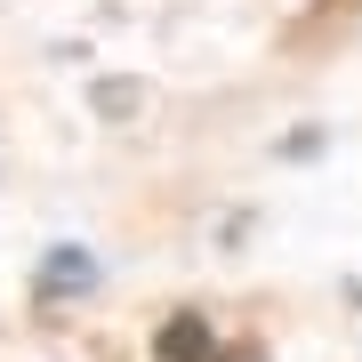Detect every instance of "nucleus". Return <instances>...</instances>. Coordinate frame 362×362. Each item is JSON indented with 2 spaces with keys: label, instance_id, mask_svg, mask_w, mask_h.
<instances>
[{
  "label": "nucleus",
  "instance_id": "obj_1",
  "mask_svg": "<svg viewBox=\"0 0 362 362\" xmlns=\"http://www.w3.org/2000/svg\"><path fill=\"white\" fill-rule=\"evenodd\" d=\"M81 290H97V258L89 250H49V266H40V306H65Z\"/></svg>",
  "mask_w": 362,
  "mask_h": 362
},
{
  "label": "nucleus",
  "instance_id": "obj_2",
  "mask_svg": "<svg viewBox=\"0 0 362 362\" xmlns=\"http://www.w3.org/2000/svg\"><path fill=\"white\" fill-rule=\"evenodd\" d=\"M202 330H209L202 314H177V330L161 338V362H209V346H202Z\"/></svg>",
  "mask_w": 362,
  "mask_h": 362
}]
</instances>
